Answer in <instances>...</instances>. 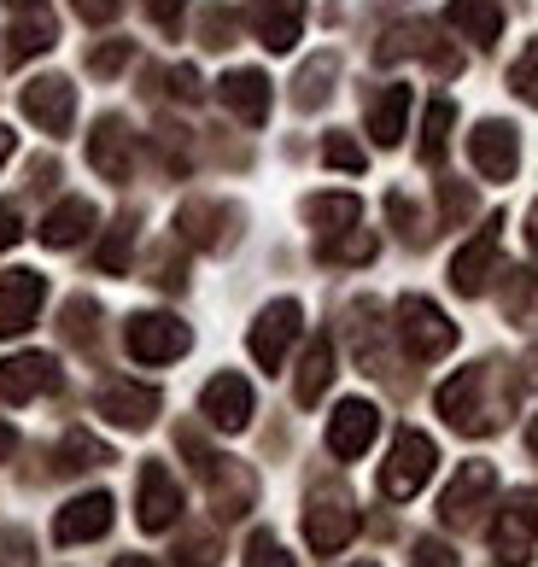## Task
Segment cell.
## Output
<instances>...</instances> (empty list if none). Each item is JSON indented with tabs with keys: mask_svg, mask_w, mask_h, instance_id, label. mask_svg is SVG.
Returning <instances> with one entry per match:
<instances>
[{
	"mask_svg": "<svg viewBox=\"0 0 538 567\" xmlns=\"http://www.w3.org/2000/svg\"><path fill=\"white\" fill-rule=\"evenodd\" d=\"M451 123H457V106H451V100H433L427 117H422V158H427V164H439V158H445Z\"/></svg>",
	"mask_w": 538,
	"mask_h": 567,
	"instance_id": "32",
	"label": "cell"
},
{
	"mask_svg": "<svg viewBox=\"0 0 538 567\" xmlns=\"http://www.w3.org/2000/svg\"><path fill=\"white\" fill-rule=\"evenodd\" d=\"M112 451L100 445L94 433H65L59 439V474H89V468H106Z\"/></svg>",
	"mask_w": 538,
	"mask_h": 567,
	"instance_id": "30",
	"label": "cell"
},
{
	"mask_svg": "<svg viewBox=\"0 0 538 567\" xmlns=\"http://www.w3.org/2000/svg\"><path fill=\"white\" fill-rule=\"evenodd\" d=\"M358 567H375V561H358Z\"/></svg>",
	"mask_w": 538,
	"mask_h": 567,
	"instance_id": "55",
	"label": "cell"
},
{
	"mask_svg": "<svg viewBox=\"0 0 538 567\" xmlns=\"http://www.w3.org/2000/svg\"><path fill=\"white\" fill-rule=\"evenodd\" d=\"M130 59H135V41H106V48L89 53V71H94V76H117Z\"/></svg>",
	"mask_w": 538,
	"mask_h": 567,
	"instance_id": "41",
	"label": "cell"
},
{
	"mask_svg": "<svg viewBox=\"0 0 538 567\" xmlns=\"http://www.w3.org/2000/svg\"><path fill=\"white\" fill-rule=\"evenodd\" d=\"M304 217L317 223L322 235H345V228H358L363 199H358V194H310V199H304Z\"/></svg>",
	"mask_w": 538,
	"mask_h": 567,
	"instance_id": "28",
	"label": "cell"
},
{
	"mask_svg": "<svg viewBox=\"0 0 538 567\" xmlns=\"http://www.w3.org/2000/svg\"><path fill=\"white\" fill-rule=\"evenodd\" d=\"M0 567H35V538L24 527H0Z\"/></svg>",
	"mask_w": 538,
	"mask_h": 567,
	"instance_id": "39",
	"label": "cell"
},
{
	"mask_svg": "<svg viewBox=\"0 0 538 567\" xmlns=\"http://www.w3.org/2000/svg\"><path fill=\"white\" fill-rule=\"evenodd\" d=\"M147 12H153V24H158V30H176V24H182V12H188V0H147Z\"/></svg>",
	"mask_w": 538,
	"mask_h": 567,
	"instance_id": "47",
	"label": "cell"
},
{
	"mask_svg": "<svg viewBox=\"0 0 538 567\" xmlns=\"http://www.w3.org/2000/svg\"><path fill=\"white\" fill-rule=\"evenodd\" d=\"M123 340H130L135 363H176V357H188L194 333H188V322L164 317V310H141V317H130V328H123Z\"/></svg>",
	"mask_w": 538,
	"mask_h": 567,
	"instance_id": "4",
	"label": "cell"
},
{
	"mask_svg": "<svg viewBox=\"0 0 538 567\" xmlns=\"http://www.w3.org/2000/svg\"><path fill=\"white\" fill-rule=\"evenodd\" d=\"M53 41H59V18L41 7V0H24V12H18L12 30H7V59H12V65H24V59L48 53Z\"/></svg>",
	"mask_w": 538,
	"mask_h": 567,
	"instance_id": "22",
	"label": "cell"
},
{
	"mask_svg": "<svg viewBox=\"0 0 538 567\" xmlns=\"http://www.w3.org/2000/svg\"><path fill=\"white\" fill-rule=\"evenodd\" d=\"M12 451H18V433H12V427H7V422H0V462H7V456H12Z\"/></svg>",
	"mask_w": 538,
	"mask_h": 567,
	"instance_id": "50",
	"label": "cell"
},
{
	"mask_svg": "<svg viewBox=\"0 0 538 567\" xmlns=\"http://www.w3.org/2000/svg\"><path fill=\"white\" fill-rule=\"evenodd\" d=\"M527 246L538 251V205H532V217H527Z\"/></svg>",
	"mask_w": 538,
	"mask_h": 567,
	"instance_id": "53",
	"label": "cell"
},
{
	"mask_svg": "<svg viewBox=\"0 0 538 567\" xmlns=\"http://www.w3.org/2000/svg\"><path fill=\"white\" fill-rule=\"evenodd\" d=\"M246 567H299V561L281 550L276 533H252V538H246Z\"/></svg>",
	"mask_w": 538,
	"mask_h": 567,
	"instance_id": "38",
	"label": "cell"
},
{
	"mask_svg": "<svg viewBox=\"0 0 538 567\" xmlns=\"http://www.w3.org/2000/svg\"><path fill=\"white\" fill-rule=\"evenodd\" d=\"M492 492H498V474H492V462H468V468L445 486V497H439L445 527H474V520H480V509L492 503Z\"/></svg>",
	"mask_w": 538,
	"mask_h": 567,
	"instance_id": "10",
	"label": "cell"
},
{
	"mask_svg": "<svg viewBox=\"0 0 538 567\" xmlns=\"http://www.w3.org/2000/svg\"><path fill=\"white\" fill-rule=\"evenodd\" d=\"M89 164L106 182H130V171H135V135H130V123H123V117H100L94 135H89Z\"/></svg>",
	"mask_w": 538,
	"mask_h": 567,
	"instance_id": "17",
	"label": "cell"
},
{
	"mask_svg": "<svg viewBox=\"0 0 538 567\" xmlns=\"http://www.w3.org/2000/svg\"><path fill=\"white\" fill-rule=\"evenodd\" d=\"M41 299H48V281H41L35 269H7V276H0V333L35 328Z\"/></svg>",
	"mask_w": 538,
	"mask_h": 567,
	"instance_id": "16",
	"label": "cell"
},
{
	"mask_svg": "<svg viewBox=\"0 0 538 567\" xmlns=\"http://www.w3.org/2000/svg\"><path fill=\"white\" fill-rule=\"evenodd\" d=\"M410 106H416V94H410L404 82L381 89L375 100H369V135H375L381 146H399L404 141V123H410Z\"/></svg>",
	"mask_w": 538,
	"mask_h": 567,
	"instance_id": "25",
	"label": "cell"
},
{
	"mask_svg": "<svg viewBox=\"0 0 538 567\" xmlns=\"http://www.w3.org/2000/svg\"><path fill=\"white\" fill-rule=\"evenodd\" d=\"M117 567H153L147 556H117Z\"/></svg>",
	"mask_w": 538,
	"mask_h": 567,
	"instance_id": "54",
	"label": "cell"
},
{
	"mask_svg": "<svg viewBox=\"0 0 538 567\" xmlns=\"http://www.w3.org/2000/svg\"><path fill=\"white\" fill-rule=\"evenodd\" d=\"M527 451H532V462H538V415L527 422Z\"/></svg>",
	"mask_w": 538,
	"mask_h": 567,
	"instance_id": "52",
	"label": "cell"
},
{
	"mask_svg": "<svg viewBox=\"0 0 538 567\" xmlns=\"http://www.w3.org/2000/svg\"><path fill=\"white\" fill-rule=\"evenodd\" d=\"M12 146H18V135L7 130V123H0V164H7V158H12Z\"/></svg>",
	"mask_w": 538,
	"mask_h": 567,
	"instance_id": "51",
	"label": "cell"
},
{
	"mask_svg": "<svg viewBox=\"0 0 538 567\" xmlns=\"http://www.w3.org/2000/svg\"><path fill=\"white\" fill-rule=\"evenodd\" d=\"M504 317L521 322V328L538 322V276H532V269H515V276H509V287H504Z\"/></svg>",
	"mask_w": 538,
	"mask_h": 567,
	"instance_id": "31",
	"label": "cell"
},
{
	"mask_svg": "<svg viewBox=\"0 0 538 567\" xmlns=\"http://www.w3.org/2000/svg\"><path fill=\"white\" fill-rule=\"evenodd\" d=\"M100 415H106L112 427H153V415H158V392L153 386H141V381H106L100 386Z\"/></svg>",
	"mask_w": 538,
	"mask_h": 567,
	"instance_id": "20",
	"label": "cell"
},
{
	"mask_svg": "<svg viewBox=\"0 0 538 567\" xmlns=\"http://www.w3.org/2000/svg\"><path fill=\"white\" fill-rule=\"evenodd\" d=\"M53 386H59V363L48 351H18L0 363V398L7 404H30V398L53 392Z\"/></svg>",
	"mask_w": 538,
	"mask_h": 567,
	"instance_id": "15",
	"label": "cell"
},
{
	"mask_svg": "<svg viewBox=\"0 0 538 567\" xmlns=\"http://www.w3.org/2000/svg\"><path fill=\"white\" fill-rule=\"evenodd\" d=\"M498 228H504V217H492L486 235H474L457 258H451V287H457L463 299H480L492 287V276H498Z\"/></svg>",
	"mask_w": 538,
	"mask_h": 567,
	"instance_id": "11",
	"label": "cell"
},
{
	"mask_svg": "<svg viewBox=\"0 0 538 567\" xmlns=\"http://www.w3.org/2000/svg\"><path fill=\"white\" fill-rule=\"evenodd\" d=\"M100 223V212L89 199H65V205H53L48 223H41V246H53V251H65L76 240H89V228Z\"/></svg>",
	"mask_w": 538,
	"mask_h": 567,
	"instance_id": "26",
	"label": "cell"
},
{
	"mask_svg": "<svg viewBox=\"0 0 538 567\" xmlns=\"http://www.w3.org/2000/svg\"><path fill=\"white\" fill-rule=\"evenodd\" d=\"M170 82H176V100H194V94H199V76H194L188 65H176V71H170Z\"/></svg>",
	"mask_w": 538,
	"mask_h": 567,
	"instance_id": "48",
	"label": "cell"
},
{
	"mask_svg": "<svg viewBox=\"0 0 538 567\" xmlns=\"http://www.w3.org/2000/svg\"><path fill=\"white\" fill-rule=\"evenodd\" d=\"M182 567H217V533H188L182 538Z\"/></svg>",
	"mask_w": 538,
	"mask_h": 567,
	"instance_id": "42",
	"label": "cell"
},
{
	"mask_svg": "<svg viewBox=\"0 0 538 567\" xmlns=\"http://www.w3.org/2000/svg\"><path fill=\"white\" fill-rule=\"evenodd\" d=\"M468 212H474L468 182H439V228H457Z\"/></svg>",
	"mask_w": 538,
	"mask_h": 567,
	"instance_id": "37",
	"label": "cell"
},
{
	"mask_svg": "<svg viewBox=\"0 0 538 567\" xmlns=\"http://www.w3.org/2000/svg\"><path fill=\"white\" fill-rule=\"evenodd\" d=\"M322 164H328V171H351V176H358L369 158H363V146L351 141V135H328L322 141Z\"/></svg>",
	"mask_w": 538,
	"mask_h": 567,
	"instance_id": "36",
	"label": "cell"
},
{
	"mask_svg": "<svg viewBox=\"0 0 538 567\" xmlns=\"http://www.w3.org/2000/svg\"><path fill=\"white\" fill-rule=\"evenodd\" d=\"M217 100H223V106H229L240 123H263V117H269V100H276V94H269V76H263V71H229V76L217 82Z\"/></svg>",
	"mask_w": 538,
	"mask_h": 567,
	"instance_id": "23",
	"label": "cell"
},
{
	"mask_svg": "<svg viewBox=\"0 0 538 567\" xmlns=\"http://www.w3.org/2000/svg\"><path fill=\"white\" fill-rule=\"evenodd\" d=\"M322 258H328V264H369V258H375V235H369V228L322 235Z\"/></svg>",
	"mask_w": 538,
	"mask_h": 567,
	"instance_id": "33",
	"label": "cell"
},
{
	"mask_svg": "<svg viewBox=\"0 0 538 567\" xmlns=\"http://www.w3.org/2000/svg\"><path fill=\"white\" fill-rule=\"evenodd\" d=\"M246 24L258 30V41L269 53H293L299 48V30H304V0H252Z\"/></svg>",
	"mask_w": 538,
	"mask_h": 567,
	"instance_id": "18",
	"label": "cell"
},
{
	"mask_svg": "<svg viewBox=\"0 0 538 567\" xmlns=\"http://www.w3.org/2000/svg\"><path fill=\"white\" fill-rule=\"evenodd\" d=\"M229 41H235V18L223 7H211L205 12V48H229Z\"/></svg>",
	"mask_w": 538,
	"mask_h": 567,
	"instance_id": "45",
	"label": "cell"
},
{
	"mask_svg": "<svg viewBox=\"0 0 538 567\" xmlns=\"http://www.w3.org/2000/svg\"><path fill=\"white\" fill-rule=\"evenodd\" d=\"M433 468H439V445L422 433V427H404L399 439H392V456H386V468H381V492L392 503H404V497H416Z\"/></svg>",
	"mask_w": 538,
	"mask_h": 567,
	"instance_id": "2",
	"label": "cell"
},
{
	"mask_svg": "<svg viewBox=\"0 0 538 567\" xmlns=\"http://www.w3.org/2000/svg\"><path fill=\"white\" fill-rule=\"evenodd\" d=\"M486 381H492V369H463V374H451V381L439 386V415L457 433H492L498 427V410L486 404Z\"/></svg>",
	"mask_w": 538,
	"mask_h": 567,
	"instance_id": "3",
	"label": "cell"
},
{
	"mask_svg": "<svg viewBox=\"0 0 538 567\" xmlns=\"http://www.w3.org/2000/svg\"><path fill=\"white\" fill-rule=\"evenodd\" d=\"M445 24L457 35H468L474 48H492V41L504 35V7H498V0H451Z\"/></svg>",
	"mask_w": 538,
	"mask_h": 567,
	"instance_id": "24",
	"label": "cell"
},
{
	"mask_svg": "<svg viewBox=\"0 0 538 567\" xmlns=\"http://www.w3.org/2000/svg\"><path fill=\"white\" fill-rule=\"evenodd\" d=\"M328 381H334V340H328V333H317V340L304 346V363H299L293 398H299V404H317V398L328 392Z\"/></svg>",
	"mask_w": 538,
	"mask_h": 567,
	"instance_id": "27",
	"label": "cell"
},
{
	"mask_svg": "<svg viewBox=\"0 0 538 567\" xmlns=\"http://www.w3.org/2000/svg\"><path fill=\"white\" fill-rule=\"evenodd\" d=\"M176 228H182V240H188V246L223 251V246L240 235V217H235L223 199H188V205L176 212Z\"/></svg>",
	"mask_w": 538,
	"mask_h": 567,
	"instance_id": "13",
	"label": "cell"
},
{
	"mask_svg": "<svg viewBox=\"0 0 538 567\" xmlns=\"http://www.w3.org/2000/svg\"><path fill=\"white\" fill-rule=\"evenodd\" d=\"M334 71H340L334 53H317V59H310V65L293 76V106H299V112H317L322 100H328V82H334Z\"/></svg>",
	"mask_w": 538,
	"mask_h": 567,
	"instance_id": "29",
	"label": "cell"
},
{
	"mask_svg": "<svg viewBox=\"0 0 538 567\" xmlns=\"http://www.w3.org/2000/svg\"><path fill=\"white\" fill-rule=\"evenodd\" d=\"M299 322H304L299 299L263 305V317L252 322V333H246V346H252L258 369H281V363H287V351H293V340H299Z\"/></svg>",
	"mask_w": 538,
	"mask_h": 567,
	"instance_id": "7",
	"label": "cell"
},
{
	"mask_svg": "<svg viewBox=\"0 0 538 567\" xmlns=\"http://www.w3.org/2000/svg\"><path fill=\"white\" fill-rule=\"evenodd\" d=\"M130 246H135V235H130V223H123V228H112V235H106V246H100V269H106V276H123V269H130Z\"/></svg>",
	"mask_w": 538,
	"mask_h": 567,
	"instance_id": "40",
	"label": "cell"
},
{
	"mask_svg": "<svg viewBox=\"0 0 538 567\" xmlns=\"http://www.w3.org/2000/svg\"><path fill=\"white\" fill-rule=\"evenodd\" d=\"M351 533H358V509H351V497L340 486H328L304 503V544L317 556H334L351 544Z\"/></svg>",
	"mask_w": 538,
	"mask_h": 567,
	"instance_id": "5",
	"label": "cell"
},
{
	"mask_svg": "<svg viewBox=\"0 0 538 567\" xmlns=\"http://www.w3.org/2000/svg\"><path fill=\"white\" fill-rule=\"evenodd\" d=\"M199 410L217 433H240V427H252V386H246L240 374H217V381L205 386Z\"/></svg>",
	"mask_w": 538,
	"mask_h": 567,
	"instance_id": "19",
	"label": "cell"
},
{
	"mask_svg": "<svg viewBox=\"0 0 538 567\" xmlns=\"http://www.w3.org/2000/svg\"><path fill=\"white\" fill-rule=\"evenodd\" d=\"M375 433H381V410L369 404V398H345V404L328 415V451H334L340 462L363 456L369 445H375Z\"/></svg>",
	"mask_w": 538,
	"mask_h": 567,
	"instance_id": "12",
	"label": "cell"
},
{
	"mask_svg": "<svg viewBox=\"0 0 538 567\" xmlns=\"http://www.w3.org/2000/svg\"><path fill=\"white\" fill-rule=\"evenodd\" d=\"M106 533H112V497L106 492H89V497H76V503H65V509L53 515V538L59 544H94Z\"/></svg>",
	"mask_w": 538,
	"mask_h": 567,
	"instance_id": "21",
	"label": "cell"
},
{
	"mask_svg": "<svg viewBox=\"0 0 538 567\" xmlns=\"http://www.w3.org/2000/svg\"><path fill=\"white\" fill-rule=\"evenodd\" d=\"M135 520H141V533H170L176 527V515H182V486H176V474L164 468V462H147L135 480Z\"/></svg>",
	"mask_w": 538,
	"mask_h": 567,
	"instance_id": "9",
	"label": "cell"
},
{
	"mask_svg": "<svg viewBox=\"0 0 538 567\" xmlns=\"http://www.w3.org/2000/svg\"><path fill=\"white\" fill-rule=\"evenodd\" d=\"M538 544V492H515L504 503V515L492 520V550L504 567H527Z\"/></svg>",
	"mask_w": 538,
	"mask_h": 567,
	"instance_id": "6",
	"label": "cell"
},
{
	"mask_svg": "<svg viewBox=\"0 0 538 567\" xmlns=\"http://www.w3.org/2000/svg\"><path fill=\"white\" fill-rule=\"evenodd\" d=\"M59 328H65L71 346H94V340H100V305H94V299H71V305H65V322H59Z\"/></svg>",
	"mask_w": 538,
	"mask_h": 567,
	"instance_id": "34",
	"label": "cell"
},
{
	"mask_svg": "<svg viewBox=\"0 0 538 567\" xmlns=\"http://www.w3.org/2000/svg\"><path fill=\"white\" fill-rule=\"evenodd\" d=\"M410 567H463V561H457V550H451V544L422 538L416 550H410Z\"/></svg>",
	"mask_w": 538,
	"mask_h": 567,
	"instance_id": "43",
	"label": "cell"
},
{
	"mask_svg": "<svg viewBox=\"0 0 538 567\" xmlns=\"http://www.w3.org/2000/svg\"><path fill=\"white\" fill-rule=\"evenodd\" d=\"M18 7H24V0H18Z\"/></svg>",
	"mask_w": 538,
	"mask_h": 567,
	"instance_id": "56",
	"label": "cell"
},
{
	"mask_svg": "<svg viewBox=\"0 0 538 567\" xmlns=\"http://www.w3.org/2000/svg\"><path fill=\"white\" fill-rule=\"evenodd\" d=\"M7 246H18V212L12 205H0V251Z\"/></svg>",
	"mask_w": 538,
	"mask_h": 567,
	"instance_id": "49",
	"label": "cell"
},
{
	"mask_svg": "<svg viewBox=\"0 0 538 567\" xmlns=\"http://www.w3.org/2000/svg\"><path fill=\"white\" fill-rule=\"evenodd\" d=\"M509 89H515V94H521L527 106L538 112V35H532L527 48H521V59L509 65Z\"/></svg>",
	"mask_w": 538,
	"mask_h": 567,
	"instance_id": "35",
	"label": "cell"
},
{
	"mask_svg": "<svg viewBox=\"0 0 538 567\" xmlns=\"http://www.w3.org/2000/svg\"><path fill=\"white\" fill-rule=\"evenodd\" d=\"M24 117L35 123V130H48V135H65L71 117H76V89H71L65 76L24 82Z\"/></svg>",
	"mask_w": 538,
	"mask_h": 567,
	"instance_id": "14",
	"label": "cell"
},
{
	"mask_svg": "<svg viewBox=\"0 0 538 567\" xmlns=\"http://www.w3.org/2000/svg\"><path fill=\"white\" fill-rule=\"evenodd\" d=\"M468 158L486 182H509L515 171H521V135H515V123L486 117L480 130L468 135Z\"/></svg>",
	"mask_w": 538,
	"mask_h": 567,
	"instance_id": "8",
	"label": "cell"
},
{
	"mask_svg": "<svg viewBox=\"0 0 538 567\" xmlns=\"http://www.w3.org/2000/svg\"><path fill=\"white\" fill-rule=\"evenodd\" d=\"M71 7L89 18V24H112V18L123 12V0H71Z\"/></svg>",
	"mask_w": 538,
	"mask_h": 567,
	"instance_id": "46",
	"label": "cell"
},
{
	"mask_svg": "<svg viewBox=\"0 0 538 567\" xmlns=\"http://www.w3.org/2000/svg\"><path fill=\"white\" fill-rule=\"evenodd\" d=\"M392 328H399V340L416 363H439L445 351H457V322H451L433 299H422V292L399 299V322Z\"/></svg>",
	"mask_w": 538,
	"mask_h": 567,
	"instance_id": "1",
	"label": "cell"
},
{
	"mask_svg": "<svg viewBox=\"0 0 538 567\" xmlns=\"http://www.w3.org/2000/svg\"><path fill=\"white\" fill-rule=\"evenodd\" d=\"M386 217H392V223H399V235H404V240H422V223H416V205H410L404 194H392V199H386Z\"/></svg>",
	"mask_w": 538,
	"mask_h": 567,
	"instance_id": "44",
	"label": "cell"
}]
</instances>
